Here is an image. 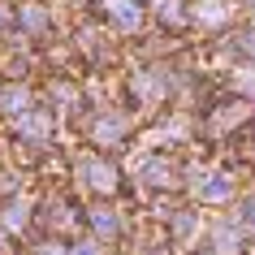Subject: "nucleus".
Segmentation results:
<instances>
[{
    "label": "nucleus",
    "instance_id": "1",
    "mask_svg": "<svg viewBox=\"0 0 255 255\" xmlns=\"http://www.w3.org/2000/svg\"><path fill=\"white\" fill-rule=\"evenodd\" d=\"M113 17L130 26V22H138V4H130V0H113Z\"/></svg>",
    "mask_w": 255,
    "mask_h": 255
}]
</instances>
